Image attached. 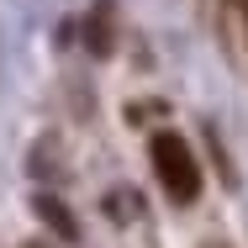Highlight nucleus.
Returning <instances> with one entry per match:
<instances>
[{
	"label": "nucleus",
	"instance_id": "2",
	"mask_svg": "<svg viewBox=\"0 0 248 248\" xmlns=\"http://www.w3.org/2000/svg\"><path fill=\"white\" fill-rule=\"evenodd\" d=\"M32 211H37V222L48 227L53 238H63V243H74V238H79V222H74V211H69L58 196H48V190H43V196H32Z\"/></svg>",
	"mask_w": 248,
	"mask_h": 248
},
{
	"label": "nucleus",
	"instance_id": "1",
	"mask_svg": "<svg viewBox=\"0 0 248 248\" xmlns=\"http://www.w3.org/2000/svg\"><path fill=\"white\" fill-rule=\"evenodd\" d=\"M148 158H153V174H158V185H164V196L180 201V206H190L201 196V164L190 143L180 138V132H153L148 138Z\"/></svg>",
	"mask_w": 248,
	"mask_h": 248
},
{
	"label": "nucleus",
	"instance_id": "3",
	"mask_svg": "<svg viewBox=\"0 0 248 248\" xmlns=\"http://www.w3.org/2000/svg\"><path fill=\"white\" fill-rule=\"evenodd\" d=\"M111 217H116V222H132V217H138V196H132V190H111Z\"/></svg>",
	"mask_w": 248,
	"mask_h": 248
},
{
	"label": "nucleus",
	"instance_id": "4",
	"mask_svg": "<svg viewBox=\"0 0 248 248\" xmlns=\"http://www.w3.org/2000/svg\"><path fill=\"white\" fill-rule=\"evenodd\" d=\"M27 248H48V243H27Z\"/></svg>",
	"mask_w": 248,
	"mask_h": 248
}]
</instances>
